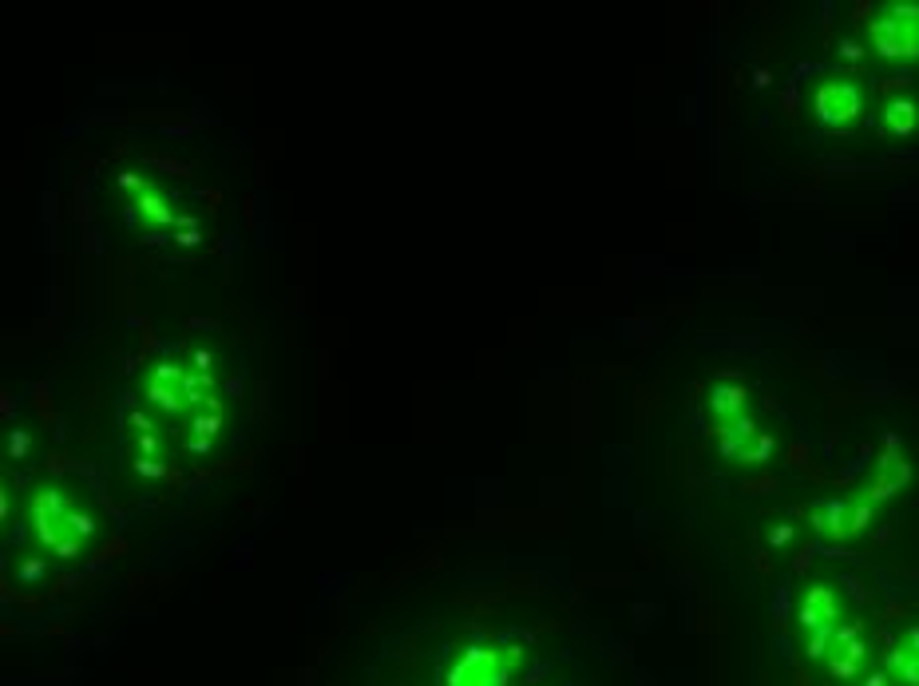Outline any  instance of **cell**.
I'll list each match as a JSON object with an SVG mask.
<instances>
[{"mask_svg":"<svg viewBox=\"0 0 919 686\" xmlns=\"http://www.w3.org/2000/svg\"><path fill=\"white\" fill-rule=\"evenodd\" d=\"M28 524H32L40 552H48L52 560H80L100 532L96 512L60 484H44L32 492Z\"/></svg>","mask_w":919,"mask_h":686,"instance_id":"6da1fadb","label":"cell"},{"mask_svg":"<svg viewBox=\"0 0 919 686\" xmlns=\"http://www.w3.org/2000/svg\"><path fill=\"white\" fill-rule=\"evenodd\" d=\"M206 401H214V373H210V353H199L195 365L183 361H159L147 381H143V405L155 409L167 421L191 417L195 409H203Z\"/></svg>","mask_w":919,"mask_h":686,"instance_id":"7a4b0ae2","label":"cell"},{"mask_svg":"<svg viewBox=\"0 0 919 686\" xmlns=\"http://www.w3.org/2000/svg\"><path fill=\"white\" fill-rule=\"evenodd\" d=\"M880 60H919V0H896L868 24Z\"/></svg>","mask_w":919,"mask_h":686,"instance_id":"3957f363","label":"cell"},{"mask_svg":"<svg viewBox=\"0 0 919 686\" xmlns=\"http://www.w3.org/2000/svg\"><path fill=\"white\" fill-rule=\"evenodd\" d=\"M813 115L824 127L844 131L864 115V88L848 76H828L813 88Z\"/></svg>","mask_w":919,"mask_h":686,"instance_id":"277c9868","label":"cell"},{"mask_svg":"<svg viewBox=\"0 0 919 686\" xmlns=\"http://www.w3.org/2000/svg\"><path fill=\"white\" fill-rule=\"evenodd\" d=\"M511 679V663L500 647H468L452 675H448V686H508Z\"/></svg>","mask_w":919,"mask_h":686,"instance_id":"5b68a950","label":"cell"},{"mask_svg":"<svg viewBox=\"0 0 919 686\" xmlns=\"http://www.w3.org/2000/svg\"><path fill=\"white\" fill-rule=\"evenodd\" d=\"M912 480V464L904 457H896V453H888V457H880V464H876V476L864 484V492L856 496V500H864V504H884V500H892L904 484Z\"/></svg>","mask_w":919,"mask_h":686,"instance_id":"8992f818","label":"cell"},{"mask_svg":"<svg viewBox=\"0 0 919 686\" xmlns=\"http://www.w3.org/2000/svg\"><path fill=\"white\" fill-rule=\"evenodd\" d=\"M123 191H135V211L143 215V223H151V227H171L175 223V207L167 203V195L155 183L123 175Z\"/></svg>","mask_w":919,"mask_h":686,"instance_id":"52a82bcc","label":"cell"},{"mask_svg":"<svg viewBox=\"0 0 919 686\" xmlns=\"http://www.w3.org/2000/svg\"><path fill=\"white\" fill-rule=\"evenodd\" d=\"M187 441H191V449L195 453H206L210 449V441L222 433V425H226V413H222V405H218V397L214 401H206L203 409H195L191 417H187Z\"/></svg>","mask_w":919,"mask_h":686,"instance_id":"ba28073f","label":"cell"},{"mask_svg":"<svg viewBox=\"0 0 919 686\" xmlns=\"http://www.w3.org/2000/svg\"><path fill=\"white\" fill-rule=\"evenodd\" d=\"M753 441H757V421H753L749 413H741V417L725 421V429H721V437H717V449H721L725 457H745Z\"/></svg>","mask_w":919,"mask_h":686,"instance_id":"9c48e42d","label":"cell"},{"mask_svg":"<svg viewBox=\"0 0 919 686\" xmlns=\"http://www.w3.org/2000/svg\"><path fill=\"white\" fill-rule=\"evenodd\" d=\"M836 619V595H832V587H824V583H817V587H809V595H805V607H801V623L805 627H828Z\"/></svg>","mask_w":919,"mask_h":686,"instance_id":"30bf717a","label":"cell"},{"mask_svg":"<svg viewBox=\"0 0 919 686\" xmlns=\"http://www.w3.org/2000/svg\"><path fill=\"white\" fill-rule=\"evenodd\" d=\"M884 131L888 135H896V139H908L912 131L919 127V104L912 100V96H900V100H892L888 108H884Z\"/></svg>","mask_w":919,"mask_h":686,"instance_id":"8fae6325","label":"cell"},{"mask_svg":"<svg viewBox=\"0 0 919 686\" xmlns=\"http://www.w3.org/2000/svg\"><path fill=\"white\" fill-rule=\"evenodd\" d=\"M745 405H749V393H745V385H717L714 397H710V409H714L721 421H733V417H741V413H745Z\"/></svg>","mask_w":919,"mask_h":686,"instance_id":"7c38bea8","label":"cell"},{"mask_svg":"<svg viewBox=\"0 0 919 686\" xmlns=\"http://www.w3.org/2000/svg\"><path fill=\"white\" fill-rule=\"evenodd\" d=\"M840 56H848V60H860V48H856L852 40H844V44H840Z\"/></svg>","mask_w":919,"mask_h":686,"instance_id":"4fadbf2b","label":"cell"}]
</instances>
